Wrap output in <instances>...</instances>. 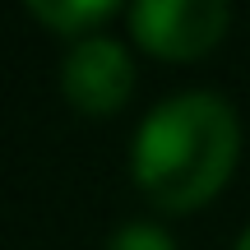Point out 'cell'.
I'll return each mask as SVG.
<instances>
[{
	"mask_svg": "<svg viewBox=\"0 0 250 250\" xmlns=\"http://www.w3.org/2000/svg\"><path fill=\"white\" fill-rule=\"evenodd\" d=\"M28 14L42 28H51L56 37H70V42H83V37H98L102 23H111L125 9L116 0H33Z\"/></svg>",
	"mask_w": 250,
	"mask_h": 250,
	"instance_id": "4",
	"label": "cell"
},
{
	"mask_svg": "<svg viewBox=\"0 0 250 250\" xmlns=\"http://www.w3.org/2000/svg\"><path fill=\"white\" fill-rule=\"evenodd\" d=\"M61 93L83 116H116L134 93V61L125 42L107 33L74 42L61 61Z\"/></svg>",
	"mask_w": 250,
	"mask_h": 250,
	"instance_id": "3",
	"label": "cell"
},
{
	"mask_svg": "<svg viewBox=\"0 0 250 250\" xmlns=\"http://www.w3.org/2000/svg\"><path fill=\"white\" fill-rule=\"evenodd\" d=\"M236 250H250V227H246L241 236H236Z\"/></svg>",
	"mask_w": 250,
	"mask_h": 250,
	"instance_id": "6",
	"label": "cell"
},
{
	"mask_svg": "<svg viewBox=\"0 0 250 250\" xmlns=\"http://www.w3.org/2000/svg\"><path fill=\"white\" fill-rule=\"evenodd\" d=\"M107 250H176V241H171V232L158 227V223H125L107 241Z\"/></svg>",
	"mask_w": 250,
	"mask_h": 250,
	"instance_id": "5",
	"label": "cell"
},
{
	"mask_svg": "<svg viewBox=\"0 0 250 250\" xmlns=\"http://www.w3.org/2000/svg\"><path fill=\"white\" fill-rule=\"evenodd\" d=\"M125 14L134 42L162 61H199L223 42L232 23V9L223 0H139Z\"/></svg>",
	"mask_w": 250,
	"mask_h": 250,
	"instance_id": "2",
	"label": "cell"
},
{
	"mask_svg": "<svg viewBox=\"0 0 250 250\" xmlns=\"http://www.w3.org/2000/svg\"><path fill=\"white\" fill-rule=\"evenodd\" d=\"M241 158V121L232 102L218 93H176L158 102L139 121L130 148L134 186L162 213H190V208L218 199L232 181Z\"/></svg>",
	"mask_w": 250,
	"mask_h": 250,
	"instance_id": "1",
	"label": "cell"
}]
</instances>
